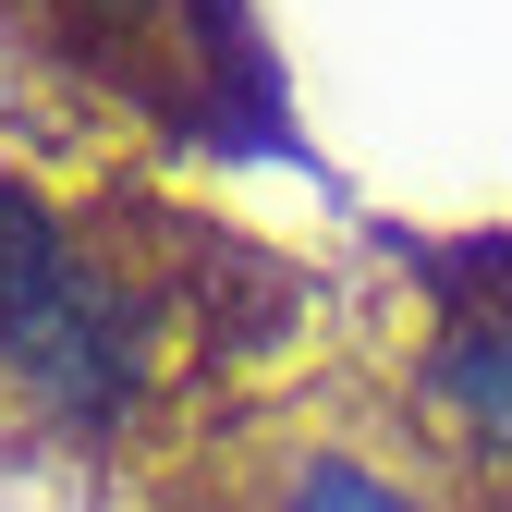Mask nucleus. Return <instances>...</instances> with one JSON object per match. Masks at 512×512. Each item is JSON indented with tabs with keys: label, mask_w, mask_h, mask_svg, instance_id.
<instances>
[{
	"label": "nucleus",
	"mask_w": 512,
	"mask_h": 512,
	"mask_svg": "<svg viewBox=\"0 0 512 512\" xmlns=\"http://www.w3.org/2000/svg\"><path fill=\"white\" fill-rule=\"evenodd\" d=\"M317 342V256L159 171H49L0 147V488H86L98 512Z\"/></svg>",
	"instance_id": "1"
},
{
	"label": "nucleus",
	"mask_w": 512,
	"mask_h": 512,
	"mask_svg": "<svg viewBox=\"0 0 512 512\" xmlns=\"http://www.w3.org/2000/svg\"><path fill=\"white\" fill-rule=\"evenodd\" d=\"M378 244V305L366 342L391 354V378L415 391V415L500 488L512 512V220L476 232H415V220H366Z\"/></svg>",
	"instance_id": "4"
},
{
	"label": "nucleus",
	"mask_w": 512,
	"mask_h": 512,
	"mask_svg": "<svg viewBox=\"0 0 512 512\" xmlns=\"http://www.w3.org/2000/svg\"><path fill=\"white\" fill-rule=\"evenodd\" d=\"M98 512H500V488L415 415L391 354L354 330L208 415L196 439H171Z\"/></svg>",
	"instance_id": "3"
},
{
	"label": "nucleus",
	"mask_w": 512,
	"mask_h": 512,
	"mask_svg": "<svg viewBox=\"0 0 512 512\" xmlns=\"http://www.w3.org/2000/svg\"><path fill=\"white\" fill-rule=\"evenodd\" d=\"M0 147L49 171H317L256 0H0Z\"/></svg>",
	"instance_id": "2"
}]
</instances>
